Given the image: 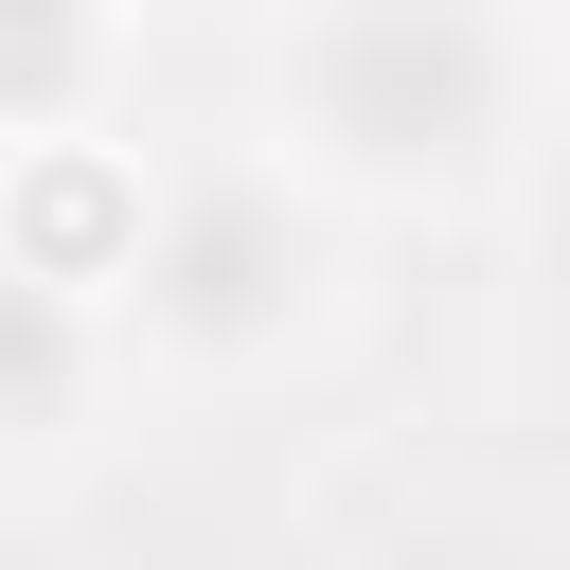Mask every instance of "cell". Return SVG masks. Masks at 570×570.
I'll return each instance as SVG.
<instances>
[{
	"label": "cell",
	"mask_w": 570,
	"mask_h": 570,
	"mask_svg": "<svg viewBox=\"0 0 570 570\" xmlns=\"http://www.w3.org/2000/svg\"><path fill=\"white\" fill-rule=\"evenodd\" d=\"M338 267H356V214H321L285 160H160L107 285V356L160 392H267L285 356L338 338Z\"/></svg>",
	"instance_id": "cell-2"
},
{
	"label": "cell",
	"mask_w": 570,
	"mask_h": 570,
	"mask_svg": "<svg viewBox=\"0 0 570 570\" xmlns=\"http://www.w3.org/2000/svg\"><path fill=\"white\" fill-rule=\"evenodd\" d=\"M125 125V0H0V142Z\"/></svg>",
	"instance_id": "cell-5"
},
{
	"label": "cell",
	"mask_w": 570,
	"mask_h": 570,
	"mask_svg": "<svg viewBox=\"0 0 570 570\" xmlns=\"http://www.w3.org/2000/svg\"><path fill=\"white\" fill-rule=\"evenodd\" d=\"M552 18L534 0H285L267 18V160L321 214H481L534 178Z\"/></svg>",
	"instance_id": "cell-1"
},
{
	"label": "cell",
	"mask_w": 570,
	"mask_h": 570,
	"mask_svg": "<svg viewBox=\"0 0 570 570\" xmlns=\"http://www.w3.org/2000/svg\"><path fill=\"white\" fill-rule=\"evenodd\" d=\"M107 392H125L107 303H71L53 267L0 249V463H71V445L107 428Z\"/></svg>",
	"instance_id": "cell-4"
},
{
	"label": "cell",
	"mask_w": 570,
	"mask_h": 570,
	"mask_svg": "<svg viewBox=\"0 0 570 570\" xmlns=\"http://www.w3.org/2000/svg\"><path fill=\"white\" fill-rule=\"evenodd\" d=\"M142 142L125 125H53V142H0V249L18 267H53L71 303H107L125 285V232H142Z\"/></svg>",
	"instance_id": "cell-3"
}]
</instances>
